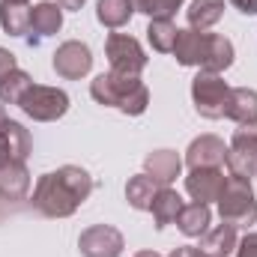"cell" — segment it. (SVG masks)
I'll list each match as a JSON object with an SVG mask.
<instances>
[{
	"label": "cell",
	"mask_w": 257,
	"mask_h": 257,
	"mask_svg": "<svg viewBox=\"0 0 257 257\" xmlns=\"http://www.w3.org/2000/svg\"><path fill=\"white\" fill-rule=\"evenodd\" d=\"M93 189L87 171L81 168H72L66 165L54 174H45L39 183H36V192H33V206L51 218H60V215H72L78 209V203L87 200V194Z\"/></svg>",
	"instance_id": "1"
},
{
	"label": "cell",
	"mask_w": 257,
	"mask_h": 257,
	"mask_svg": "<svg viewBox=\"0 0 257 257\" xmlns=\"http://www.w3.org/2000/svg\"><path fill=\"white\" fill-rule=\"evenodd\" d=\"M177 60L186 66H200L203 72H212L218 75L221 69L233 63V45L224 39V36H215V33H197V30H177V42H174V51Z\"/></svg>",
	"instance_id": "2"
},
{
	"label": "cell",
	"mask_w": 257,
	"mask_h": 257,
	"mask_svg": "<svg viewBox=\"0 0 257 257\" xmlns=\"http://www.w3.org/2000/svg\"><path fill=\"white\" fill-rule=\"evenodd\" d=\"M93 99L111 108H120L126 114H144L147 108V87L135 78V75H99L90 87Z\"/></svg>",
	"instance_id": "3"
},
{
	"label": "cell",
	"mask_w": 257,
	"mask_h": 257,
	"mask_svg": "<svg viewBox=\"0 0 257 257\" xmlns=\"http://www.w3.org/2000/svg\"><path fill=\"white\" fill-rule=\"evenodd\" d=\"M218 209H221V218L233 227H245V224H254L257 221V203H254V192L248 186V180H227L224 192L218 197Z\"/></svg>",
	"instance_id": "4"
},
{
	"label": "cell",
	"mask_w": 257,
	"mask_h": 257,
	"mask_svg": "<svg viewBox=\"0 0 257 257\" xmlns=\"http://www.w3.org/2000/svg\"><path fill=\"white\" fill-rule=\"evenodd\" d=\"M18 105H21V111L30 114L33 120L48 123V120H57V117L66 114L69 96H66L63 90H54V87H30V90L21 96Z\"/></svg>",
	"instance_id": "5"
},
{
	"label": "cell",
	"mask_w": 257,
	"mask_h": 257,
	"mask_svg": "<svg viewBox=\"0 0 257 257\" xmlns=\"http://www.w3.org/2000/svg\"><path fill=\"white\" fill-rule=\"evenodd\" d=\"M227 168L233 177L239 180H248L257 174V123L254 126H242L233 135V144L224 156Z\"/></svg>",
	"instance_id": "6"
},
{
	"label": "cell",
	"mask_w": 257,
	"mask_h": 257,
	"mask_svg": "<svg viewBox=\"0 0 257 257\" xmlns=\"http://www.w3.org/2000/svg\"><path fill=\"white\" fill-rule=\"evenodd\" d=\"M192 96H194V105H197V111L203 114V117H224V108H227V96H230V90H227V84L218 78V75H212V72H200L197 78H194V87H192Z\"/></svg>",
	"instance_id": "7"
},
{
	"label": "cell",
	"mask_w": 257,
	"mask_h": 257,
	"mask_svg": "<svg viewBox=\"0 0 257 257\" xmlns=\"http://www.w3.org/2000/svg\"><path fill=\"white\" fill-rule=\"evenodd\" d=\"M108 57H111V66H114L117 75H135L138 78V72L147 66V57H144L141 45L132 36H126V33H111Z\"/></svg>",
	"instance_id": "8"
},
{
	"label": "cell",
	"mask_w": 257,
	"mask_h": 257,
	"mask_svg": "<svg viewBox=\"0 0 257 257\" xmlns=\"http://www.w3.org/2000/svg\"><path fill=\"white\" fill-rule=\"evenodd\" d=\"M224 186H227V177L218 168H192V177L186 180V189H189V194L197 203L218 200Z\"/></svg>",
	"instance_id": "9"
},
{
	"label": "cell",
	"mask_w": 257,
	"mask_h": 257,
	"mask_svg": "<svg viewBox=\"0 0 257 257\" xmlns=\"http://www.w3.org/2000/svg\"><path fill=\"white\" fill-rule=\"evenodd\" d=\"M81 251L84 257H120L123 251V236L114 227H93L81 236Z\"/></svg>",
	"instance_id": "10"
},
{
	"label": "cell",
	"mask_w": 257,
	"mask_h": 257,
	"mask_svg": "<svg viewBox=\"0 0 257 257\" xmlns=\"http://www.w3.org/2000/svg\"><path fill=\"white\" fill-rule=\"evenodd\" d=\"M90 66H93L90 48L81 45V42H66V45H60V51L54 54V69L63 78H81V75L90 72Z\"/></svg>",
	"instance_id": "11"
},
{
	"label": "cell",
	"mask_w": 257,
	"mask_h": 257,
	"mask_svg": "<svg viewBox=\"0 0 257 257\" xmlns=\"http://www.w3.org/2000/svg\"><path fill=\"white\" fill-rule=\"evenodd\" d=\"M27 150H30V138L24 128L12 120L0 123V168H6L12 162H24Z\"/></svg>",
	"instance_id": "12"
},
{
	"label": "cell",
	"mask_w": 257,
	"mask_h": 257,
	"mask_svg": "<svg viewBox=\"0 0 257 257\" xmlns=\"http://www.w3.org/2000/svg\"><path fill=\"white\" fill-rule=\"evenodd\" d=\"M224 156H227L224 144L218 138H212V135L197 138L192 147H189V165L192 168H218L224 162Z\"/></svg>",
	"instance_id": "13"
},
{
	"label": "cell",
	"mask_w": 257,
	"mask_h": 257,
	"mask_svg": "<svg viewBox=\"0 0 257 257\" xmlns=\"http://www.w3.org/2000/svg\"><path fill=\"white\" fill-rule=\"evenodd\" d=\"M224 117H233V120L242 123V126H254L257 123V93L254 90H245V87L230 90Z\"/></svg>",
	"instance_id": "14"
},
{
	"label": "cell",
	"mask_w": 257,
	"mask_h": 257,
	"mask_svg": "<svg viewBox=\"0 0 257 257\" xmlns=\"http://www.w3.org/2000/svg\"><path fill=\"white\" fill-rule=\"evenodd\" d=\"M60 9H63L60 3H39V6H33V12H30V30H27L30 39H33V33H36V39L51 36L60 27V21H63Z\"/></svg>",
	"instance_id": "15"
},
{
	"label": "cell",
	"mask_w": 257,
	"mask_h": 257,
	"mask_svg": "<svg viewBox=\"0 0 257 257\" xmlns=\"http://www.w3.org/2000/svg\"><path fill=\"white\" fill-rule=\"evenodd\" d=\"M183 206H186V203H183V197H180L177 192H171V189H159L156 197H153V203H150L153 218H156V227H165V224L177 221V215H180Z\"/></svg>",
	"instance_id": "16"
},
{
	"label": "cell",
	"mask_w": 257,
	"mask_h": 257,
	"mask_svg": "<svg viewBox=\"0 0 257 257\" xmlns=\"http://www.w3.org/2000/svg\"><path fill=\"white\" fill-rule=\"evenodd\" d=\"M27 186H30V180H27V171H24L21 162H12V165L0 168V194L3 197L18 200V197H24Z\"/></svg>",
	"instance_id": "17"
},
{
	"label": "cell",
	"mask_w": 257,
	"mask_h": 257,
	"mask_svg": "<svg viewBox=\"0 0 257 257\" xmlns=\"http://www.w3.org/2000/svg\"><path fill=\"white\" fill-rule=\"evenodd\" d=\"M177 224H180V230L186 233V236H200V233H206V224H209V209H206V203H186L183 209H180V215H177Z\"/></svg>",
	"instance_id": "18"
},
{
	"label": "cell",
	"mask_w": 257,
	"mask_h": 257,
	"mask_svg": "<svg viewBox=\"0 0 257 257\" xmlns=\"http://www.w3.org/2000/svg\"><path fill=\"white\" fill-rule=\"evenodd\" d=\"M147 171H150V177L156 180V183H171V180H177V174H180V159H177V153H171V150H159V153H153L150 159H147Z\"/></svg>",
	"instance_id": "19"
},
{
	"label": "cell",
	"mask_w": 257,
	"mask_h": 257,
	"mask_svg": "<svg viewBox=\"0 0 257 257\" xmlns=\"http://www.w3.org/2000/svg\"><path fill=\"white\" fill-rule=\"evenodd\" d=\"M0 24H3L6 33L24 36L30 30V12H27V6H21L15 0H3V6H0Z\"/></svg>",
	"instance_id": "20"
},
{
	"label": "cell",
	"mask_w": 257,
	"mask_h": 257,
	"mask_svg": "<svg viewBox=\"0 0 257 257\" xmlns=\"http://www.w3.org/2000/svg\"><path fill=\"white\" fill-rule=\"evenodd\" d=\"M233 248H236V227L227 224V221H224L218 230H212V233L206 236V242L200 245V251L206 257H227Z\"/></svg>",
	"instance_id": "21"
},
{
	"label": "cell",
	"mask_w": 257,
	"mask_h": 257,
	"mask_svg": "<svg viewBox=\"0 0 257 257\" xmlns=\"http://www.w3.org/2000/svg\"><path fill=\"white\" fill-rule=\"evenodd\" d=\"M30 87H33V84H30V75H27V72H21V69H12L9 75H3V78H0V102L18 105V102H21V96H24Z\"/></svg>",
	"instance_id": "22"
},
{
	"label": "cell",
	"mask_w": 257,
	"mask_h": 257,
	"mask_svg": "<svg viewBox=\"0 0 257 257\" xmlns=\"http://www.w3.org/2000/svg\"><path fill=\"white\" fill-rule=\"evenodd\" d=\"M159 192V183L150 177V174H141V177H135L132 183H128V200H132V206L135 209H150V203H153V197Z\"/></svg>",
	"instance_id": "23"
},
{
	"label": "cell",
	"mask_w": 257,
	"mask_h": 257,
	"mask_svg": "<svg viewBox=\"0 0 257 257\" xmlns=\"http://www.w3.org/2000/svg\"><path fill=\"white\" fill-rule=\"evenodd\" d=\"M221 12H224V0H194L189 6V21L203 30V27L215 24L221 18Z\"/></svg>",
	"instance_id": "24"
},
{
	"label": "cell",
	"mask_w": 257,
	"mask_h": 257,
	"mask_svg": "<svg viewBox=\"0 0 257 257\" xmlns=\"http://www.w3.org/2000/svg\"><path fill=\"white\" fill-rule=\"evenodd\" d=\"M132 9V0H99V21L108 27H120L128 21Z\"/></svg>",
	"instance_id": "25"
},
{
	"label": "cell",
	"mask_w": 257,
	"mask_h": 257,
	"mask_svg": "<svg viewBox=\"0 0 257 257\" xmlns=\"http://www.w3.org/2000/svg\"><path fill=\"white\" fill-rule=\"evenodd\" d=\"M150 42L156 51H174V42H177V27L171 24V18H156L150 24Z\"/></svg>",
	"instance_id": "26"
},
{
	"label": "cell",
	"mask_w": 257,
	"mask_h": 257,
	"mask_svg": "<svg viewBox=\"0 0 257 257\" xmlns=\"http://www.w3.org/2000/svg\"><path fill=\"white\" fill-rule=\"evenodd\" d=\"M180 3H183V0H132L135 9H141V12H147V15H156V18H168L171 12H177Z\"/></svg>",
	"instance_id": "27"
},
{
	"label": "cell",
	"mask_w": 257,
	"mask_h": 257,
	"mask_svg": "<svg viewBox=\"0 0 257 257\" xmlns=\"http://www.w3.org/2000/svg\"><path fill=\"white\" fill-rule=\"evenodd\" d=\"M239 257H257V233L245 236L242 245H239Z\"/></svg>",
	"instance_id": "28"
},
{
	"label": "cell",
	"mask_w": 257,
	"mask_h": 257,
	"mask_svg": "<svg viewBox=\"0 0 257 257\" xmlns=\"http://www.w3.org/2000/svg\"><path fill=\"white\" fill-rule=\"evenodd\" d=\"M12 69H15V57H12L9 51H3V48H0V78H3V75H9Z\"/></svg>",
	"instance_id": "29"
},
{
	"label": "cell",
	"mask_w": 257,
	"mask_h": 257,
	"mask_svg": "<svg viewBox=\"0 0 257 257\" xmlns=\"http://www.w3.org/2000/svg\"><path fill=\"white\" fill-rule=\"evenodd\" d=\"M233 6H239V12L245 15H257V0H233Z\"/></svg>",
	"instance_id": "30"
},
{
	"label": "cell",
	"mask_w": 257,
	"mask_h": 257,
	"mask_svg": "<svg viewBox=\"0 0 257 257\" xmlns=\"http://www.w3.org/2000/svg\"><path fill=\"white\" fill-rule=\"evenodd\" d=\"M171 257H206V254H203L200 248H192V245H186V248H177V251H174Z\"/></svg>",
	"instance_id": "31"
},
{
	"label": "cell",
	"mask_w": 257,
	"mask_h": 257,
	"mask_svg": "<svg viewBox=\"0 0 257 257\" xmlns=\"http://www.w3.org/2000/svg\"><path fill=\"white\" fill-rule=\"evenodd\" d=\"M84 0H60V6H66V9H78Z\"/></svg>",
	"instance_id": "32"
},
{
	"label": "cell",
	"mask_w": 257,
	"mask_h": 257,
	"mask_svg": "<svg viewBox=\"0 0 257 257\" xmlns=\"http://www.w3.org/2000/svg\"><path fill=\"white\" fill-rule=\"evenodd\" d=\"M138 257H159V254H153V251H144V254H138Z\"/></svg>",
	"instance_id": "33"
},
{
	"label": "cell",
	"mask_w": 257,
	"mask_h": 257,
	"mask_svg": "<svg viewBox=\"0 0 257 257\" xmlns=\"http://www.w3.org/2000/svg\"><path fill=\"white\" fill-rule=\"evenodd\" d=\"M0 123H6V114H3V108H0Z\"/></svg>",
	"instance_id": "34"
},
{
	"label": "cell",
	"mask_w": 257,
	"mask_h": 257,
	"mask_svg": "<svg viewBox=\"0 0 257 257\" xmlns=\"http://www.w3.org/2000/svg\"><path fill=\"white\" fill-rule=\"evenodd\" d=\"M15 3H24V0H15Z\"/></svg>",
	"instance_id": "35"
}]
</instances>
